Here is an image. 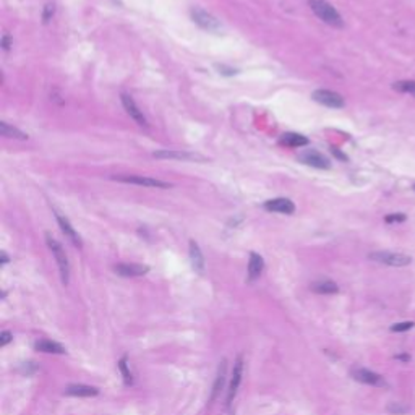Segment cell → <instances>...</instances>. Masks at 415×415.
Instances as JSON below:
<instances>
[{"label": "cell", "mask_w": 415, "mask_h": 415, "mask_svg": "<svg viewBox=\"0 0 415 415\" xmlns=\"http://www.w3.org/2000/svg\"><path fill=\"white\" fill-rule=\"evenodd\" d=\"M313 101H317L318 104H323L326 107H332V109H342L345 106L344 97L339 94V92H334L330 89H317L312 92Z\"/></svg>", "instance_id": "obj_5"}, {"label": "cell", "mask_w": 415, "mask_h": 415, "mask_svg": "<svg viewBox=\"0 0 415 415\" xmlns=\"http://www.w3.org/2000/svg\"><path fill=\"white\" fill-rule=\"evenodd\" d=\"M414 190H415V185H414Z\"/></svg>", "instance_id": "obj_34"}, {"label": "cell", "mask_w": 415, "mask_h": 415, "mask_svg": "<svg viewBox=\"0 0 415 415\" xmlns=\"http://www.w3.org/2000/svg\"><path fill=\"white\" fill-rule=\"evenodd\" d=\"M34 349L39 352H44V354H67L65 347L55 340H49V339H41L38 342H34Z\"/></svg>", "instance_id": "obj_17"}, {"label": "cell", "mask_w": 415, "mask_h": 415, "mask_svg": "<svg viewBox=\"0 0 415 415\" xmlns=\"http://www.w3.org/2000/svg\"><path fill=\"white\" fill-rule=\"evenodd\" d=\"M10 340H11V332L3 331L2 332V337H0V347H5V345H7Z\"/></svg>", "instance_id": "obj_29"}, {"label": "cell", "mask_w": 415, "mask_h": 415, "mask_svg": "<svg viewBox=\"0 0 415 415\" xmlns=\"http://www.w3.org/2000/svg\"><path fill=\"white\" fill-rule=\"evenodd\" d=\"M190 261H191V266H193V269L198 272V274H203L204 258H203V253L200 250V245H198L195 240H190Z\"/></svg>", "instance_id": "obj_16"}, {"label": "cell", "mask_w": 415, "mask_h": 415, "mask_svg": "<svg viewBox=\"0 0 415 415\" xmlns=\"http://www.w3.org/2000/svg\"><path fill=\"white\" fill-rule=\"evenodd\" d=\"M331 151H332V154H334V156H336V158H339L340 161H347V156H345V154H342V153H340V151H337L336 148H332Z\"/></svg>", "instance_id": "obj_31"}, {"label": "cell", "mask_w": 415, "mask_h": 415, "mask_svg": "<svg viewBox=\"0 0 415 415\" xmlns=\"http://www.w3.org/2000/svg\"><path fill=\"white\" fill-rule=\"evenodd\" d=\"M10 46H11V44H10V38H8L7 34H5L3 38H2V47L5 49V51H8Z\"/></svg>", "instance_id": "obj_30"}, {"label": "cell", "mask_w": 415, "mask_h": 415, "mask_svg": "<svg viewBox=\"0 0 415 415\" xmlns=\"http://www.w3.org/2000/svg\"><path fill=\"white\" fill-rule=\"evenodd\" d=\"M385 221L388 224H393V222H404L406 221V214L402 213H396V214H389L385 218Z\"/></svg>", "instance_id": "obj_28"}, {"label": "cell", "mask_w": 415, "mask_h": 415, "mask_svg": "<svg viewBox=\"0 0 415 415\" xmlns=\"http://www.w3.org/2000/svg\"><path fill=\"white\" fill-rule=\"evenodd\" d=\"M281 141L284 145L292 146V148H300V146L308 145V138H305V136L299 135V133H284Z\"/></svg>", "instance_id": "obj_22"}, {"label": "cell", "mask_w": 415, "mask_h": 415, "mask_svg": "<svg viewBox=\"0 0 415 415\" xmlns=\"http://www.w3.org/2000/svg\"><path fill=\"white\" fill-rule=\"evenodd\" d=\"M226 373H227V362H226V358H222V360L219 362L218 375H216V380H214V385H213L211 398H209V401H211V402H213L216 398H218L219 391L222 389V386H224V383H226Z\"/></svg>", "instance_id": "obj_19"}, {"label": "cell", "mask_w": 415, "mask_h": 415, "mask_svg": "<svg viewBox=\"0 0 415 415\" xmlns=\"http://www.w3.org/2000/svg\"><path fill=\"white\" fill-rule=\"evenodd\" d=\"M190 15H191V20H193V21L198 24V26H201L203 29L213 31V33H218V31L222 29L221 21H219L214 15L208 13L206 10L195 7V8L190 10Z\"/></svg>", "instance_id": "obj_4"}, {"label": "cell", "mask_w": 415, "mask_h": 415, "mask_svg": "<svg viewBox=\"0 0 415 415\" xmlns=\"http://www.w3.org/2000/svg\"><path fill=\"white\" fill-rule=\"evenodd\" d=\"M114 269L117 274L123 277H138V276H145L150 271V266L138 264V263H120V264H115Z\"/></svg>", "instance_id": "obj_10"}, {"label": "cell", "mask_w": 415, "mask_h": 415, "mask_svg": "<svg viewBox=\"0 0 415 415\" xmlns=\"http://www.w3.org/2000/svg\"><path fill=\"white\" fill-rule=\"evenodd\" d=\"M120 99H122L123 107H125V110H127V114H128L130 117H132V119H133L136 123H138V125L146 127V125H148L146 117L143 115V110H140V107L136 106V102L133 101V97L128 96V94H122Z\"/></svg>", "instance_id": "obj_11"}, {"label": "cell", "mask_w": 415, "mask_h": 415, "mask_svg": "<svg viewBox=\"0 0 415 415\" xmlns=\"http://www.w3.org/2000/svg\"><path fill=\"white\" fill-rule=\"evenodd\" d=\"M352 378H354L355 381L358 383H363V385H370V386H386V381L385 378L381 375L375 373V371L367 370V368H354L350 371Z\"/></svg>", "instance_id": "obj_8"}, {"label": "cell", "mask_w": 415, "mask_h": 415, "mask_svg": "<svg viewBox=\"0 0 415 415\" xmlns=\"http://www.w3.org/2000/svg\"><path fill=\"white\" fill-rule=\"evenodd\" d=\"M0 135L5 138H15V140H28V135L23 133L16 127L8 125L7 122H0Z\"/></svg>", "instance_id": "obj_21"}, {"label": "cell", "mask_w": 415, "mask_h": 415, "mask_svg": "<svg viewBox=\"0 0 415 415\" xmlns=\"http://www.w3.org/2000/svg\"><path fill=\"white\" fill-rule=\"evenodd\" d=\"M112 178L114 180L123 182V183L141 185V187H148V188H170L172 187V183H167V182L158 180V178H151V177H143V175H115Z\"/></svg>", "instance_id": "obj_6"}, {"label": "cell", "mask_w": 415, "mask_h": 415, "mask_svg": "<svg viewBox=\"0 0 415 415\" xmlns=\"http://www.w3.org/2000/svg\"><path fill=\"white\" fill-rule=\"evenodd\" d=\"M54 13H55V5L54 3H46L44 10H42V21L49 23V21L52 20Z\"/></svg>", "instance_id": "obj_27"}, {"label": "cell", "mask_w": 415, "mask_h": 415, "mask_svg": "<svg viewBox=\"0 0 415 415\" xmlns=\"http://www.w3.org/2000/svg\"><path fill=\"white\" fill-rule=\"evenodd\" d=\"M119 370H120V373H122L123 383H125L127 386L132 385V383H133V376H132V371H130L128 362H127V357H122L120 360H119Z\"/></svg>", "instance_id": "obj_24"}, {"label": "cell", "mask_w": 415, "mask_h": 415, "mask_svg": "<svg viewBox=\"0 0 415 415\" xmlns=\"http://www.w3.org/2000/svg\"><path fill=\"white\" fill-rule=\"evenodd\" d=\"M97 393L99 391L96 388L86 385H70L65 388V394L73 398H92V396H97Z\"/></svg>", "instance_id": "obj_18"}, {"label": "cell", "mask_w": 415, "mask_h": 415, "mask_svg": "<svg viewBox=\"0 0 415 415\" xmlns=\"http://www.w3.org/2000/svg\"><path fill=\"white\" fill-rule=\"evenodd\" d=\"M264 269V259L261 255H258V253L251 251L250 253V261H249V281L253 282L256 281L259 276H261V272Z\"/></svg>", "instance_id": "obj_15"}, {"label": "cell", "mask_w": 415, "mask_h": 415, "mask_svg": "<svg viewBox=\"0 0 415 415\" xmlns=\"http://www.w3.org/2000/svg\"><path fill=\"white\" fill-rule=\"evenodd\" d=\"M414 326H415L414 321H402V323L393 325V326H391V331H393V332H404V331L412 330Z\"/></svg>", "instance_id": "obj_26"}, {"label": "cell", "mask_w": 415, "mask_h": 415, "mask_svg": "<svg viewBox=\"0 0 415 415\" xmlns=\"http://www.w3.org/2000/svg\"><path fill=\"white\" fill-rule=\"evenodd\" d=\"M310 7H312L313 13L317 15L321 21H325L326 24L334 28H342L344 26V20L340 13L332 7L330 2L326 0H310Z\"/></svg>", "instance_id": "obj_1"}, {"label": "cell", "mask_w": 415, "mask_h": 415, "mask_svg": "<svg viewBox=\"0 0 415 415\" xmlns=\"http://www.w3.org/2000/svg\"><path fill=\"white\" fill-rule=\"evenodd\" d=\"M242 375H244V357L239 355L234 362V368H232V375H231L232 376L231 385H229V389H227V406H231L234 398L237 396L239 386L242 383Z\"/></svg>", "instance_id": "obj_7"}, {"label": "cell", "mask_w": 415, "mask_h": 415, "mask_svg": "<svg viewBox=\"0 0 415 415\" xmlns=\"http://www.w3.org/2000/svg\"><path fill=\"white\" fill-rule=\"evenodd\" d=\"M229 415H234V414H229Z\"/></svg>", "instance_id": "obj_35"}, {"label": "cell", "mask_w": 415, "mask_h": 415, "mask_svg": "<svg viewBox=\"0 0 415 415\" xmlns=\"http://www.w3.org/2000/svg\"><path fill=\"white\" fill-rule=\"evenodd\" d=\"M55 218H57V222H59V226H60V231L65 234V237L70 240L75 247L82 249V245H83L82 244V239H80V235L77 234V231L70 224V221H68L65 216H62L60 213H55Z\"/></svg>", "instance_id": "obj_14"}, {"label": "cell", "mask_w": 415, "mask_h": 415, "mask_svg": "<svg viewBox=\"0 0 415 415\" xmlns=\"http://www.w3.org/2000/svg\"><path fill=\"white\" fill-rule=\"evenodd\" d=\"M368 258L371 261L386 264V266H393V268H402V266H407L412 263V258L409 255H404V253H394V251H373L370 253Z\"/></svg>", "instance_id": "obj_3"}, {"label": "cell", "mask_w": 415, "mask_h": 415, "mask_svg": "<svg viewBox=\"0 0 415 415\" xmlns=\"http://www.w3.org/2000/svg\"><path fill=\"white\" fill-rule=\"evenodd\" d=\"M312 290L317 294H337L339 292V287L336 282L332 281H317L312 284Z\"/></svg>", "instance_id": "obj_20"}, {"label": "cell", "mask_w": 415, "mask_h": 415, "mask_svg": "<svg viewBox=\"0 0 415 415\" xmlns=\"http://www.w3.org/2000/svg\"><path fill=\"white\" fill-rule=\"evenodd\" d=\"M396 358H398V360L409 362V360H411V355H407V354H401V355H396Z\"/></svg>", "instance_id": "obj_32"}, {"label": "cell", "mask_w": 415, "mask_h": 415, "mask_svg": "<svg viewBox=\"0 0 415 415\" xmlns=\"http://www.w3.org/2000/svg\"><path fill=\"white\" fill-rule=\"evenodd\" d=\"M8 261V258H7V255H5V253H2V264H5Z\"/></svg>", "instance_id": "obj_33"}, {"label": "cell", "mask_w": 415, "mask_h": 415, "mask_svg": "<svg viewBox=\"0 0 415 415\" xmlns=\"http://www.w3.org/2000/svg\"><path fill=\"white\" fill-rule=\"evenodd\" d=\"M46 242H47L49 249H51L52 255L55 258V263H57V266H59L62 284L67 286L68 281H70V263H68V258H67V253L64 250V247H62L59 244V240H55L51 234H46Z\"/></svg>", "instance_id": "obj_2"}, {"label": "cell", "mask_w": 415, "mask_h": 415, "mask_svg": "<svg viewBox=\"0 0 415 415\" xmlns=\"http://www.w3.org/2000/svg\"><path fill=\"white\" fill-rule=\"evenodd\" d=\"M263 206L266 211L281 213V214H292L295 211V204L290 201L289 198H274V200H268Z\"/></svg>", "instance_id": "obj_13"}, {"label": "cell", "mask_w": 415, "mask_h": 415, "mask_svg": "<svg viewBox=\"0 0 415 415\" xmlns=\"http://www.w3.org/2000/svg\"><path fill=\"white\" fill-rule=\"evenodd\" d=\"M393 89L399 92H407V94L415 96V82L414 80H404V82H396L393 84Z\"/></svg>", "instance_id": "obj_23"}, {"label": "cell", "mask_w": 415, "mask_h": 415, "mask_svg": "<svg viewBox=\"0 0 415 415\" xmlns=\"http://www.w3.org/2000/svg\"><path fill=\"white\" fill-rule=\"evenodd\" d=\"M299 158H300L302 163H305L307 166L317 167V169H330L331 167L330 159L325 158L323 154L315 151V150H308L305 153H302Z\"/></svg>", "instance_id": "obj_12"}, {"label": "cell", "mask_w": 415, "mask_h": 415, "mask_svg": "<svg viewBox=\"0 0 415 415\" xmlns=\"http://www.w3.org/2000/svg\"><path fill=\"white\" fill-rule=\"evenodd\" d=\"M153 158H156V159H178V161H200V163H204V161H206V158L201 156V154H198V153L169 151V150L153 153Z\"/></svg>", "instance_id": "obj_9"}, {"label": "cell", "mask_w": 415, "mask_h": 415, "mask_svg": "<svg viewBox=\"0 0 415 415\" xmlns=\"http://www.w3.org/2000/svg\"><path fill=\"white\" fill-rule=\"evenodd\" d=\"M386 411L393 415H402L409 412V407L406 404H402V402H389Z\"/></svg>", "instance_id": "obj_25"}]
</instances>
